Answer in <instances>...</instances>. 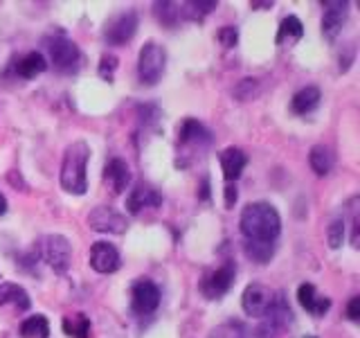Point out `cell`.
<instances>
[{"label": "cell", "mask_w": 360, "mask_h": 338, "mask_svg": "<svg viewBox=\"0 0 360 338\" xmlns=\"http://www.w3.org/2000/svg\"><path fill=\"white\" fill-rule=\"evenodd\" d=\"M48 70V61L41 52H27L25 56H20L18 63L14 65V73L20 79H34Z\"/></svg>", "instance_id": "cell-21"}, {"label": "cell", "mask_w": 360, "mask_h": 338, "mask_svg": "<svg viewBox=\"0 0 360 338\" xmlns=\"http://www.w3.org/2000/svg\"><path fill=\"white\" fill-rule=\"evenodd\" d=\"M245 255L257 264H266L275 253V244H262V242H245L243 244Z\"/></svg>", "instance_id": "cell-26"}, {"label": "cell", "mask_w": 360, "mask_h": 338, "mask_svg": "<svg viewBox=\"0 0 360 338\" xmlns=\"http://www.w3.org/2000/svg\"><path fill=\"white\" fill-rule=\"evenodd\" d=\"M217 39L221 41L223 48H236V43H239V32H236V27H232V25H225L219 30Z\"/></svg>", "instance_id": "cell-31"}, {"label": "cell", "mask_w": 360, "mask_h": 338, "mask_svg": "<svg viewBox=\"0 0 360 338\" xmlns=\"http://www.w3.org/2000/svg\"><path fill=\"white\" fill-rule=\"evenodd\" d=\"M347 318L349 320H358L360 318V298H352L347 304Z\"/></svg>", "instance_id": "cell-32"}, {"label": "cell", "mask_w": 360, "mask_h": 338, "mask_svg": "<svg viewBox=\"0 0 360 338\" xmlns=\"http://www.w3.org/2000/svg\"><path fill=\"white\" fill-rule=\"evenodd\" d=\"M326 239H329L331 248H340L345 239V219H333L329 230H326Z\"/></svg>", "instance_id": "cell-29"}, {"label": "cell", "mask_w": 360, "mask_h": 338, "mask_svg": "<svg viewBox=\"0 0 360 338\" xmlns=\"http://www.w3.org/2000/svg\"><path fill=\"white\" fill-rule=\"evenodd\" d=\"M309 163H311V169L318 176H326L333 169V163H335V156L329 146L324 144H315L311 154H309Z\"/></svg>", "instance_id": "cell-23"}, {"label": "cell", "mask_w": 360, "mask_h": 338, "mask_svg": "<svg viewBox=\"0 0 360 338\" xmlns=\"http://www.w3.org/2000/svg\"><path fill=\"white\" fill-rule=\"evenodd\" d=\"M30 293L14 282H0V307H14L16 311L30 309Z\"/></svg>", "instance_id": "cell-18"}, {"label": "cell", "mask_w": 360, "mask_h": 338, "mask_svg": "<svg viewBox=\"0 0 360 338\" xmlns=\"http://www.w3.org/2000/svg\"><path fill=\"white\" fill-rule=\"evenodd\" d=\"M223 194H225V208H228V210L234 208L236 199H239V192H236V187L234 185H225Z\"/></svg>", "instance_id": "cell-33"}, {"label": "cell", "mask_w": 360, "mask_h": 338, "mask_svg": "<svg viewBox=\"0 0 360 338\" xmlns=\"http://www.w3.org/2000/svg\"><path fill=\"white\" fill-rule=\"evenodd\" d=\"M167 68V52L160 43L149 41L144 43V48L140 50L138 56V77L140 82L146 86H153L160 82V77L165 75Z\"/></svg>", "instance_id": "cell-3"}, {"label": "cell", "mask_w": 360, "mask_h": 338, "mask_svg": "<svg viewBox=\"0 0 360 338\" xmlns=\"http://www.w3.org/2000/svg\"><path fill=\"white\" fill-rule=\"evenodd\" d=\"M138 14L133 9H124L112 18H108L106 27H104V41L108 45H124L129 43L135 32H138Z\"/></svg>", "instance_id": "cell-7"}, {"label": "cell", "mask_w": 360, "mask_h": 338, "mask_svg": "<svg viewBox=\"0 0 360 338\" xmlns=\"http://www.w3.org/2000/svg\"><path fill=\"white\" fill-rule=\"evenodd\" d=\"M88 158H90V146L84 140H77L65 149L63 163H61V187L68 192V194H77V196L86 194Z\"/></svg>", "instance_id": "cell-2"}, {"label": "cell", "mask_w": 360, "mask_h": 338, "mask_svg": "<svg viewBox=\"0 0 360 338\" xmlns=\"http://www.w3.org/2000/svg\"><path fill=\"white\" fill-rule=\"evenodd\" d=\"M311 338H313V336H311Z\"/></svg>", "instance_id": "cell-37"}, {"label": "cell", "mask_w": 360, "mask_h": 338, "mask_svg": "<svg viewBox=\"0 0 360 338\" xmlns=\"http://www.w3.org/2000/svg\"><path fill=\"white\" fill-rule=\"evenodd\" d=\"M117 70V56L115 54H104L99 61V77L101 79H112V73Z\"/></svg>", "instance_id": "cell-30"}, {"label": "cell", "mask_w": 360, "mask_h": 338, "mask_svg": "<svg viewBox=\"0 0 360 338\" xmlns=\"http://www.w3.org/2000/svg\"><path fill=\"white\" fill-rule=\"evenodd\" d=\"M320 99H322L320 88L307 86V88L297 90V93L292 95L290 108H292V113H297V115H309V113H313L315 108L320 106Z\"/></svg>", "instance_id": "cell-20"}, {"label": "cell", "mask_w": 360, "mask_h": 338, "mask_svg": "<svg viewBox=\"0 0 360 338\" xmlns=\"http://www.w3.org/2000/svg\"><path fill=\"white\" fill-rule=\"evenodd\" d=\"M239 225L245 242L275 244L281 232V217L270 203L257 201V203H248L243 208Z\"/></svg>", "instance_id": "cell-1"}, {"label": "cell", "mask_w": 360, "mask_h": 338, "mask_svg": "<svg viewBox=\"0 0 360 338\" xmlns=\"http://www.w3.org/2000/svg\"><path fill=\"white\" fill-rule=\"evenodd\" d=\"M234 275H236V266L232 262H225L221 268L212 270V273L205 275V280L200 282V291L207 300H219L225 293L230 291V287L234 284Z\"/></svg>", "instance_id": "cell-9"}, {"label": "cell", "mask_w": 360, "mask_h": 338, "mask_svg": "<svg viewBox=\"0 0 360 338\" xmlns=\"http://www.w3.org/2000/svg\"><path fill=\"white\" fill-rule=\"evenodd\" d=\"M120 264H122L120 251L112 244L97 242L90 248V266H93L97 273H115Z\"/></svg>", "instance_id": "cell-13"}, {"label": "cell", "mask_w": 360, "mask_h": 338, "mask_svg": "<svg viewBox=\"0 0 360 338\" xmlns=\"http://www.w3.org/2000/svg\"><path fill=\"white\" fill-rule=\"evenodd\" d=\"M63 332L70 338H90V318L86 313H72L63 318Z\"/></svg>", "instance_id": "cell-25"}, {"label": "cell", "mask_w": 360, "mask_h": 338, "mask_svg": "<svg viewBox=\"0 0 360 338\" xmlns=\"http://www.w3.org/2000/svg\"><path fill=\"white\" fill-rule=\"evenodd\" d=\"M20 336L22 338H48L50 336V323L43 313L30 315L27 320L20 325Z\"/></svg>", "instance_id": "cell-24"}, {"label": "cell", "mask_w": 360, "mask_h": 338, "mask_svg": "<svg viewBox=\"0 0 360 338\" xmlns=\"http://www.w3.org/2000/svg\"><path fill=\"white\" fill-rule=\"evenodd\" d=\"M200 199H210V180L207 178H202V183H200Z\"/></svg>", "instance_id": "cell-34"}, {"label": "cell", "mask_w": 360, "mask_h": 338, "mask_svg": "<svg viewBox=\"0 0 360 338\" xmlns=\"http://www.w3.org/2000/svg\"><path fill=\"white\" fill-rule=\"evenodd\" d=\"M160 206H162V196L149 185H135L131 189V194L127 196V210L131 214H140L142 210L160 208Z\"/></svg>", "instance_id": "cell-15"}, {"label": "cell", "mask_w": 360, "mask_h": 338, "mask_svg": "<svg viewBox=\"0 0 360 338\" xmlns=\"http://www.w3.org/2000/svg\"><path fill=\"white\" fill-rule=\"evenodd\" d=\"M297 300H300V304L311 315H315V318H322V315L331 309V300L326 298V296H320V293L315 291V287L309 284V282L300 284V289H297Z\"/></svg>", "instance_id": "cell-16"}, {"label": "cell", "mask_w": 360, "mask_h": 338, "mask_svg": "<svg viewBox=\"0 0 360 338\" xmlns=\"http://www.w3.org/2000/svg\"><path fill=\"white\" fill-rule=\"evenodd\" d=\"M88 225L95 232H110V234H122L129 228L127 217L106 206H99L88 214Z\"/></svg>", "instance_id": "cell-11"}, {"label": "cell", "mask_w": 360, "mask_h": 338, "mask_svg": "<svg viewBox=\"0 0 360 338\" xmlns=\"http://www.w3.org/2000/svg\"><path fill=\"white\" fill-rule=\"evenodd\" d=\"M292 323V311L281 293L275 296L273 307L268 309L266 320L255 330V338H284V332Z\"/></svg>", "instance_id": "cell-5"}, {"label": "cell", "mask_w": 360, "mask_h": 338, "mask_svg": "<svg viewBox=\"0 0 360 338\" xmlns=\"http://www.w3.org/2000/svg\"><path fill=\"white\" fill-rule=\"evenodd\" d=\"M275 296L277 293L273 289H268L264 284H257V282H252V284H248L243 296H241V307L248 315H255V318H262V315L268 313V309L273 307L275 302Z\"/></svg>", "instance_id": "cell-8"}, {"label": "cell", "mask_w": 360, "mask_h": 338, "mask_svg": "<svg viewBox=\"0 0 360 338\" xmlns=\"http://www.w3.org/2000/svg\"><path fill=\"white\" fill-rule=\"evenodd\" d=\"M322 7H326L322 16V34L326 41H335V37L342 32V25L347 23L349 3H342V0H326V3H322Z\"/></svg>", "instance_id": "cell-12"}, {"label": "cell", "mask_w": 360, "mask_h": 338, "mask_svg": "<svg viewBox=\"0 0 360 338\" xmlns=\"http://www.w3.org/2000/svg\"><path fill=\"white\" fill-rule=\"evenodd\" d=\"M104 180L110 185L112 194H122L131 183V169L122 158H112L104 167Z\"/></svg>", "instance_id": "cell-17"}, {"label": "cell", "mask_w": 360, "mask_h": 338, "mask_svg": "<svg viewBox=\"0 0 360 338\" xmlns=\"http://www.w3.org/2000/svg\"><path fill=\"white\" fill-rule=\"evenodd\" d=\"M5 212H7V199H5L3 192H0V217H3Z\"/></svg>", "instance_id": "cell-35"}, {"label": "cell", "mask_w": 360, "mask_h": 338, "mask_svg": "<svg viewBox=\"0 0 360 338\" xmlns=\"http://www.w3.org/2000/svg\"><path fill=\"white\" fill-rule=\"evenodd\" d=\"M39 253L54 273H65L72 262V244L63 234H45L39 242Z\"/></svg>", "instance_id": "cell-4"}, {"label": "cell", "mask_w": 360, "mask_h": 338, "mask_svg": "<svg viewBox=\"0 0 360 338\" xmlns=\"http://www.w3.org/2000/svg\"><path fill=\"white\" fill-rule=\"evenodd\" d=\"M45 48H48L50 61L59 73H75L82 63V52H79L77 43L65 37L45 39Z\"/></svg>", "instance_id": "cell-6"}, {"label": "cell", "mask_w": 360, "mask_h": 338, "mask_svg": "<svg viewBox=\"0 0 360 338\" xmlns=\"http://www.w3.org/2000/svg\"><path fill=\"white\" fill-rule=\"evenodd\" d=\"M304 37V25L297 16H286L284 20L279 23V30H277V37L275 43L277 45H295L297 41H302Z\"/></svg>", "instance_id": "cell-22"}, {"label": "cell", "mask_w": 360, "mask_h": 338, "mask_svg": "<svg viewBox=\"0 0 360 338\" xmlns=\"http://www.w3.org/2000/svg\"><path fill=\"white\" fill-rule=\"evenodd\" d=\"M248 165V156L239 149V146H228L221 151V169L225 180H236Z\"/></svg>", "instance_id": "cell-19"}, {"label": "cell", "mask_w": 360, "mask_h": 338, "mask_svg": "<svg viewBox=\"0 0 360 338\" xmlns=\"http://www.w3.org/2000/svg\"><path fill=\"white\" fill-rule=\"evenodd\" d=\"M212 142V133L194 118L183 120L178 127V144L180 146H207Z\"/></svg>", "instance_id": "cell-14"}, {"label": "cell", "mask_w": 360, "mask_h": 338, "mask_svg": "<svg viewBox=\"0 0 360 338\" xmlns=\"http://www.w3.org/2000/svg\"><path fill=\"white\" fill-rule=\"evenodd\" d=\"M252 7H259V9H268V7H273V3H250Z\"/></svg>", "instance_id": "cell-36"}, {"label": "cell", "mask_w": 360, "mask_h": 338, "mask_svg": "<svg viewBox=\"0 0 360 338\" xmlns=\"http://www.w3.org/2000/svg\"><path fill=\"white\" fill-rule=\"evenodd\" d=\"M160 304V289H158L155 282L151 280H140L135 282L131 289V307L135 313L140 315H149L158 309Z\"/></svg>", "instance_id": "cell-10"}, {"label": "cell", "mask_w": 360, "mask_h": 338, "mask_svg": "<svg viewBox=\"0 0 360 338\" xmlns=\"http://www.w3.org/2000/svg\"><path fill=\"white\" fill-rule=\"evenodd\" d=\"M155 9V18L162 23V25H167V27H174L176 25V20L180 18V9H178V5H174V3H155L153 5Z\"/></svg>", "instance_id": "cell-28"}, {"label": "cell", "mask_w": 360, "mask_h": 338, "mask_svg": "<svg viewBox=\"0 0 360 338\" xmlns=\"http://www.w3.org/2000/svg\"><path fill=\"white\" fill-rule=\"evenodd\" d=\"M183 7L185 9H180V14H183L185 18L202 20L212 9H217V3H214V0H207V3H202V0H200V3H196V0H194V3H185Z\"/></svg>", "instance_id": "cell-27"}]
</instances>
